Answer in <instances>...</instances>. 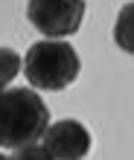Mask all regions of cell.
I'll list each match as a JSON object with an SVG mask.
<instances>
[{"mask_svg":"<svg viewBox=\"0 0 134 160\" xmlns=\"http://www.w3.org/2000/svg\"><path fill=\"white\" fill-rule=\"evenodd\" d=\"M50 125V111L32 88H9L0 93V146H32Z\"/></svg>","mask_w":134,"mask_h":160,"instance_id":"obj_1","label":"cell"},{"mask_svg":"<svg viewBox=\"0 0 134 160\" xmlns=\"http://www.w3.org/2000/svg\"><path fill=\"white\" fill-rule=\"evenodd\" d=\"M82 61L67 41H38L26 50L23 73L38 90H64L79 79Z\"/></svg>","mask_w":134,"mask_h":160,"instance_id":"obj_2","label":"cell"},{"mask_svg":"<svg viewBox=\"0 0 134 160\" xmlns=\"http://www.w3.org/2000/svg\"><path fill=\"white\" fill-rule=\"evenodd\" d=\"M26 18L50 41H59L64 35L79 32L85 3L82 0H32V3H26Z\"/></svg>","mask_w":134,"mask_h":160,"instance_id":"obj_3","label":"cell"},{"mask_svg":"<svg viewBox=\"0 0 134 160\" xmlns=\"http://www.w3.org/2000/svg\"><path fill=\"white\" fill-rule=\"evenodd\" d=\"M41 140L44 148L53 154V160H85L90 152V134L76 119H61L47 125Z\"/></svg>","mask_w":134,"mask_h":160,"instance_id":"obj_4","label":"cell"},{"mask_svg":"<svg viewBox=\"0 0 134 160\" xmlns=\"http://www.w3.org/2000/svg\"><path fill=\"white\" fill-rule=\"evenodd\" d=\"M18 73H21V55L15 50H9V47H0V93L9 88V82Z\"/></svg>","mask_w":134,"mask_h":160,"instance_id":"obj_5","label":"cell"},{"mask_svg":"<svg viewBox=\"0 0 134 160\" xmlns=\"http://www.w3.org/2000/svg\"><path fill=\"white\" fill-rule=\"evenodd\" d=\"M9 160H53V154L47 152L44 146H23V148H18V152L9 157Z\"/></svg>","mask_w":134,"mask_h":160,"instance_id":"obj_6","label":"cell"},{"mask_svg":"<svg viewBox=\"0 0 134 160\" xmlns=\"http://www.w3.org/2000/svg\"><path fill=\"white\" fill-rule=\"evenodd\" d=\"M0 160H9V157H6V154H3V152H0Z\"/></svg>","mask_w":134,"mask_h":160,"instance_id":"obj_7","label":"cell"}]
</instances>
